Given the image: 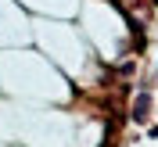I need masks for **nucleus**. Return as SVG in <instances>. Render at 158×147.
<instances>
[{"label": "nucleus", "instance_id": "nucleus-1", "mask_svg": "<svg viewBox=\"0 0 158 147\" xmlns=\"http://www.w3.org/2000/svg\"><path fill=\"white\" fill-rule=\"evenodd\" d=\"M133 115H137V118L148 115V97H140V100H137V111H133Z\"/></svg>", "mask_w": 158, "mask_h": 147}]
</instances>
